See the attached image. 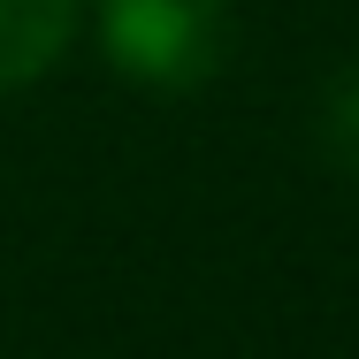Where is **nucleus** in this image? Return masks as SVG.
I'll use <instances>...</instances> for the list:
<instances>
[{
    "mask_svg": "<svg viewBox=\"0 0 359 359\" xmlns=\"http://www.w3.org/2000/svg\"><path fill=\"white\" fill-rule=\"evenodd\" d=\"M115 69L153 92H191L229 54V0H100Z\"/></svg>",
    "mask_w": 359,
    "mask_h": 359,
    "instance_id": "nucleus-1",
    "label": "nucleus"
},
{
    "mask_svg": "<svg viewBox=\"0 0 359 359\" xmlns=\"http://www.w3.org/2000/svg\"><path fill=\"white\" fill-rule=\"evenodd\" d=\"M76 31V0H0V92L31 84L62 62Z\"/></svg>",
    "mask_w": 359,
    "mask_h": 359,
    "instance_id": "nucleus-2",
    "label": "nucleus"
},
{
    "mask_svg": "<svg viewBox=\"0 0 359 359\" xmlns=\"http://www.w3.org/2000/svg\"><path fill=\"white\" fill-rule=\"evenodd\" d=\"M321 138H329V153L359 176V62L337 76V84H329V100H321Z\"/></svg>",
    "mask_w": 359,
    "mask_h": 359,
    "instance_id": "nucleus-3",
    "label": "nucleus"
}]
</instances>
